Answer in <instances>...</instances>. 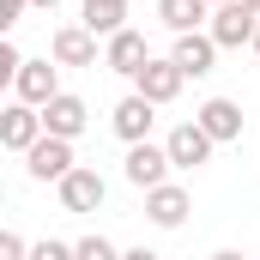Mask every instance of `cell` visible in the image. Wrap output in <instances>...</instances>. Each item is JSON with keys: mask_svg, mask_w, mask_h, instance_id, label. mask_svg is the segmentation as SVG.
<instances>
[{"mask_svg": "<svg viewBox=\"0 0 260 260\" xmlns=\"http://www.w3.org/2000/svg\"><path fill=\"white\" fill-rule=\"evenodd\" d=\"M212 260H242V254H236V248H218V254H212Z\"/></svg>", "mask_w": 260, "mask_h": 260, "instance_id": "cell-24", "label": "cell"}, {"mask_svg": "<svg viewBox=\"0 0 260 260\" xmlns=\"http://www.w3.org/2000/svg\"><path fill=\"white\" fill-rule=\"evenodd\" d=\"M103 200H109V182H103L97 170H85V164L61 182V206H67V212H97Z\"/></svg>", "mask_w": 260, "mask_h": 260, "instance_id": "cell-13", "label": "cell"}, {"mask_svg": "<svg viewBox=\"0 0 260 260\" xmlns=\"http://www.w3.org/2000/svg\"><path fill=\"white\" fill-rule=\"evenodd\" d=\"M43 127L55 133V139H79V133L91 127V109H85V97H73V91H61L49 109H43Z\"/></svg>", "mask_w": 260, "mask_h": 260, "instance_id": "cell-15", "label": "cell"}, {"mask_svg": "<svg viewBox=\"0 0 260 260\" xmlns=\"http://www.w3.org/2000/svg\"><path fill=\"white\" fill-rule=\"evenodd\" d=\"M0 260H30V242L18 230H0Z\"/></svg>", "mask_w": 260, "mask_h": 260, "instance_id": "cell-20", "label": "cell"}, {"mask_svg": "<svg viewBox=\"0 0 260 260\" xmlns=\"http://www.w3.org/2000/svg\"><path fill=\"white\" fill-rule=\"evenodd\" d=\"M30 260H79V254H73V242H55V236H43V242H30Z\"/></svg>", "mask_w": 260, "mask_h": 260, "instance_id": "cell-19", "label": "cell"}, {"mask_svg": "<svg viewBox=\"0 0 260 260\" xmlns=\"http://www.w3.org/2000/svg\"><path fill=\"white\" fill-rule=\"evenodd\" d=\"M194 121L212 133L218 145H230V139H242V103H230V97H206V103L194 109Z\"/></svg>", "mask_w": 260, "mask_h": 260, "instance_id": "cell-12", "label": "cell"}, {"mask_svg": "<svg viewBox=\"0 0 260 260\" xmlns=\"http://www.w3.org/2000/svg\"><path fill=\"white\" fill-rule=\"evenodd\" d=\"M73 254H79V260H121V248H115L109 236H79Z\"/></svg>", "mask_w": 260, "mask_h": 260, "instance_id": "cell-18", "label": "cell"}, {"mask_svg": "<svg viewBox=\"0 0 260 260\" xmlns=\"http://www.w3.org/2000/svg\"><path fill=\"white\" fill-rule=\"evenodd\" d=\"M254 55H260V30H254Z\"/></svg>", "mask_w": 260, "mask_h": 260, "instance_id": "cell-27", "label": "cell"}, {"mask_svg": "<svg viewBox=\"0 0 260 260\" xmlns=\"http://www.w3.org/2000/svg\"><path fill=\"white\" fill-rule=\"evenodd\" d=\"M254 30H260V12H248L242 0H230V6H212V24H206V37L218 43V49H254Z\"/></svg>", "mask_w": 260, "mask_h": 260, "instance_id": "cell-3", "label": "cell"}, {"mask_svg": "<svg viewBox=\"0 0 260 260\" xmlns=\"http://www.w3.org/2000/svg\"><path fill=\"white\" fill-rule=\"evenodd\" d=\"M121 170H127L133 188H145V194H151V188H164V182H170V170H176V164H170V151H164V145H151V139H145V145H127V164H121Z\"/></svg>", "mask_w": 260, "mask_h": 260, "instance_id": "cell-7", "label": "cell"}, {"mask_svg": "<svg viewBox=\"0 0 260 260\" xmlns=\"http://www.w3.org/2000/svg\"><path fill=\"white\" fill-rule=\"evenodd\" d=\"M85 30L91 37H115V30H127V0H85Z\"/></svg>", "mask_w": 260, "mask_h": 260, "instance_id": "cell-17", "label": "cell"}, {"mask_svg": "<svg viewBox=\"0 0 260 260\" xmlns=\"http://www.w3.org/2000/svg\"><path fill=\"white\" fill-rule=\"evenodd\" d=\"M157 24L188 37V30H206L212 24V0H157Z\"/></svg>", "mask_w": 260, "mask_h": 260, "instance_id": "cell-16", "label": "cell"}, {"mask_svg": "<svg viewBox=\"0 0 260 260\" xmlns=\"http://www.w3.org/2000/svg\"><path fill=\"white\" fill-rule=\"evenodd\" d=\"M18 67H24V55L12 49V37H0V79H18Z\"/></svg>", "mask_w": 260, "mask_h": 260, "instance_id": "cell-21", "label": "cell"}, {"mask_svg": "<svg viewBox=\"0 0 260 260\" xmlns=\"http://www.w3.org/2000/svg\"><path fill=\"white\" fill-rule=\"evenodd\" d=\"M212 6H230V0H212Z\"/></svg>", "mask_w": 260, "mask_h": 260, "instance_id": "cell-28", "label": "cell"}, {"mask_svg": "<svg viewBox=\"0 0 260 260\" xmlns=\"http://www.w3.org/2000/svg\"><path fill=\"white\" fill-rule=\"evenodd\" d=\"M43 133H49L43 127V109H30V103H6V109H0V145H6L12 157H24Z\"/></svg>", "mask_w": 260, "mask_h": 260, "instance_id": "cell-6", "label": "cell"}, {"mask_svg": "<svg viewBox=\"0 0 260 260\" xmlns=\"http://www.w3.org/2000/svg\"><path fill=\"white\" fill-rule=\"evenodd\" d=\"M24 170H30V182H55V188H61L67 176L79 170V157H73V139H55V133H43V139L24 151Z\"/></svg>", "mask_w": 260, "mask_h": 260, "instance_id": "cell-1", "label": "cell"}, {"mask_svg": "<svg viewBox=\"0 0 260 260\" xmlns=\"http://www.w3.org/2000/svg\"><path fill=\"white\" fill-rule=\"evenodd\" d=\"M242 6H248V12H260V0H242Z\"/></svg>", "mask_w": 260, "mask_h": 260, "instance_id": "cell-26", "label": "cell"}, {"mask_svg": "<svg viewBox=\"0 0 260 260\" xmlns=\"http://www.w3.org/2000/svg\"><path fill=\"white\" fill-rule=\"evenodd\" d=\"M121 260H164V254H151V248H127Z\"/></svg>", "mask_w": 260, "mask_h": 260, "instance_id": "cell-23", "label": "cell"}, {"mask_svg": "<svg viewBox=\"0 0 260 260\" xmlns=\"http://www.w3.org/2000/svg\"><path fill=\"white\" fill-rule=\"evenodd\" d=\"M145 61H151V49H145V37H139L133 24H127V30H115V37L103 43V67H109V73H121V79H139Z\"/></svg>", "mask_w": 260, "mask_h": 260, "instance_id": "cell-8", "label": "cell"}, {"mask_svg": "<svg viewBox=\"0 0 260 260\" xmlns=\"http://www.w3.org/2000/svg\"><path fill=\"white\" fill-rule=\"evenodd\" d=\"M61 97V61H24L12 79V103H30V109H49Z\"/></svg>", "mask_w": 260, "mask_h": 260, "instance_id": "cell-2", "label": "cell"}, {"mask_svg": "<svg viewBox=\"0 0 260 260\" xmlns=\"http://www.w3.org/2000/svg\"><path fill=\"white\" fill-rule=\"evenodd\" d=\"M49 55L61 67H97V37H91L85 24H61V30L49 37Z\"/></svg>", "mask_w": 260, "mask_h": 260, "instance_id": "cell-14", "label": "cell"}, {"mask_svg": "<svg viewBox=\"0 0 260 260\" xmlns=\"http://www.w3.org/2000/svg\"><path fill=\"white\" fill-rule=\"evenodd\" d=\"M164 151H170V164H176V170H200V164H212L218 139L200 127V121H176L170 139H164Z\"/></svg>", "mask_w": 260, "mask_h": 260, "instance_id": "cell-4", "label": "cell"}, {"mask_svg": "<svg viewBox=\"0 0 260 260\" xmlns=\"http://www.w3.org/2000/svg\"><path fill=\"white\" fill-rule=\"evenodd\" d=\"M24 6H30V0H0V37L18 24V12H24Z\"/></svg>", "mask_w": 260, "mask_h": 260, "instance_id": "cell-22", "label": "cell"}, {"mask_svg": "<svg viewBox=\"0 0 260 260\" xmlns=\"http://www.w3.org/2000/svg\"><path fill=\"white\" fill-rule=\"evenodd\" d=\"M151 121H157V103H145L139 91H127V97L115 103V115H109V127L121 133L127 145H145V139H151Z\"/></svg>", "mask_w": 260, "mask_h": 260, "instance_id": "cell-10", "label": "cell"}, {"mask_svg": "<svg viewBox=\"0 0 260 260\" xmlns=\"http://www.w3.org/2000/svg\"><path fill=\"white\" fill-rule=\"evenodd\" d=\"M218 55H224V49H218L206 30H188V37H176V49H170V61L182 67L188 79H206V73L218 67Z\"/></svg>", "mask_w": 260, "mask_h": 260, "instance_id": "cell-11", "label": "cell"}, {"mask_svg": "<svg viewBox=\"0 0 260 260\" xmlns=\"http://www.w3.org/2000/svg\"><path fill=\"white\" fill-rule=\"evenodd\" d=\"M182 85H188V73L170 61V55H151L145 73L133 79V91H139L145 103H157V109H164V103H176V97H182Z\"/></svg>", "mask_w": 260, "mask_h": 260, "instance_id": "cell-5", "label": "cell"}, {"mask_svg": "<svg viewBox=\"0 0 260 260\" xmlns=\"http://www.w3.org/2000/svg\"><path fill=\"white\" fill-rule=\"evenodd\" d=\"M30 6H43V12H55V6H61V0H30Z\"/></svg>", "mask_w": 260, "mask_h": 260, "instance_id": "cell-25", "label": "cell"}, {"mask_svg": "<svg viewBox=\"0 0 260 260\" xmlns=\"http://www.w3.org/2000/svg\"><path fill=\"white\" fill-rule=\"evenodd\" d=\"M188 212H194V200H188L182 182H164V188H151V194H145V218H151L157 230H182V224H188Z\"/></svg>", "mask_w": 260, "mask_h": 260, "instance_id": "cell-9", "label": "cell"}]
</instances>
